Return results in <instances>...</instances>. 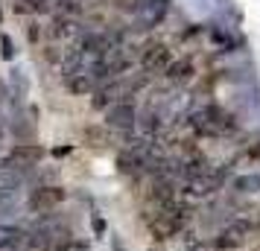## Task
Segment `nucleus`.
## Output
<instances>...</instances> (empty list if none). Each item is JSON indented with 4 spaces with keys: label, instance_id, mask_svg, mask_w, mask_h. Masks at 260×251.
Wrapping results in <instances>:
<instances>
[{
    "label": "nucleus",
    "instance_id": "obj_1",
    "mask_svg": "<svg viewBox=\"0 0 260 251\" xmlns=\"http://www.w3.org/2000/svg\"><path fill=\"white\" fill-rule=\"evenodd\" d=\"M187 126L193 129L196 137H228V134L237 129L234 117H231L222 105H216V102L193 108L187 114Z\"/></svg>",
    "mask_w": 260,
    "mask_h": 251
},
{
    "label": "nucleus",
    "instance_id": "obj_2",
    "mask_svg": "<svg viewBox=\"0 0 260 251\" xmlns=\"http://www.w3.org/2000/svg\"><path fill=\"white\" fill-rule=\"evenodd\" d=\"M44 161V149L36 144H18L9 149V155L0 161V169H6V172H15L18 178H26L32 169L38 167Z\"/></svg>",
    "mask_w": 260,
    "mask_h": 251
},
{
    "label": "nucleus",
    "instance_id": "obj_3",
    "mask_svg": "<svg viewBox=\"0 0 260 251\" xmlns=\"http://www.w3.org/2000/svg\"><path fill=\"white\" fill-rule=\"evenodd\" d=\"M173 64V50L167 47L164 41H146L143 47H138V67L146 76H164V70Z\"/></svg>",
    "mask_w": 260,
    "mask_h": 251
},
{
    "label": "nucleus",
    "instance_id": "obj_4",
    "mask_svg": "<svg viewBox=\"0 0 260 251\" xmlns=\"http://www.w3.org/2000/svg\"><path fill=\"white\" fill-rule=\"evenodd\" d=\"M248 234H251V225H248L246 219H231L228 225L219 228V234L213 237L211 245L219 251H234L248 242Z\"/></svg>",
    "mask_w": 260,
    "mask_h": 251
},
{
    "label": "nucleus",
    "instance_id": "obj_5",
    "mask_svg": "<svg viewBox=\"0 0 260 251\" xmlns=\"http://www.w3.org/2000/svg\"><path fill=\"white\" fill-rule=\"evenodd\" d=\"M61 202H64V190L61 187H56V184H41L36 190H29L26 207L32 213H53Z\"/></svg>",
    "mask_w": 260,
    "mask_h": 251
},
{
    "label": "nucleus",
    "instance_id": "obj_6",
    "mask_svg": "<svg viewBox=\"0 0 260 251\" xmlns=\"http://www.w3.org/2000/svg\"><path fill=\"white\" fill-rule=\"evenodd\" d=\"M138 108H135V102H117V105H111L106 111V126L108 129H114V132H123V134H132L135 129H138Z\"/></svg>",
    "mask_w": 260,
    "mask_h": 251
},
{
    "label": "nucleus",
    "instance_id": "obj_7",
    "mask_svg": "<svg viewBox=\"0 0 260 251\" xmlns=\"http://www.w3.org/2000/svg\"><path fill=\"white\" fill-rule=\"evenodd\" d=\"M196 79V67L190 59H173V64L164 70V82L170 88H184Z\"/></svg>",
    "mask_w": 260,
    "mask_h": 251
},
{
    "label": "nucleus",
    "instance_id": "obj_8",
    "mask_svg": "<svg viewBox=\"0 0 260 251\" xmlns=\"http://www.w3.org/2000/svg\"><path fill=\"white\" fill-rule=\"evenodd\" d=\"M24 178H18L15 172H6L0 169V204H15L18 199V190H21Z\"/></svg>",
    "mask_w": 260,
    "mask_h": 251
},
{
    "label": "nucleus",
    "instance_id": "obj_9",
    "mask_svg": "<svg viewBox=\"0 0 260 251\" xmlns=\"http://www.w3.org/2000/svg\"><path fill=\"white\" fill-rule=\"evenodd\" d=\"M24 237H26V231H21V228L0 225V251H21Z\"/></svg>",
    "mask_w": 260,
    "mask_h": 251
},
{
    "label": "nucleus",
    "instance_id": "obj_10",
    "mask_svg": "<svg viewBox=\"0 0 260 251\" xmlns=\"http://www.w3.org/2000/svg\"><path fill=\"white\" fill-rule=\"evenodd\" d=\"M234 187H237V190H243V193L260 190V175H243V178L234 181Z\"/></svg>",
    "mask_w": 260,
    "mask_h": 251
},
{
    "label": "nucleus",
    "instance_id": "obj_11",
    "mask_svg": "<svg viewBox=\"0 0 260 251\" xmlns=\"http://www.w3.org/2000/svg\"><path fill=\"white\" fill-rule=\"evenodd\" d=\"M3 137H6V126H3V117H0V144H3Z\"/></svg>",
    "mask_w": 260,
    "mask_h": 251
}]
</instances>
